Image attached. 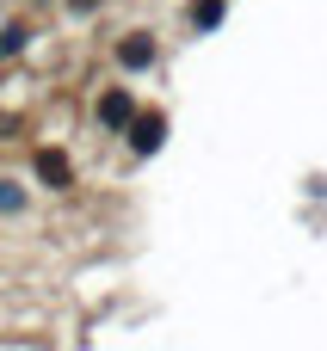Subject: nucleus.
Segmentation results:
<instances>
[{
  "instance_id": "nucleus-3",
  "label": "nucleus",
  "mask_w": 327,
  "mask_h": 351,
  "mask_svg": "<svg viewBox=\"0 0 327 351\" xmlns=\"http://www.w3.org/2000/svg\"><path fill=\"white\" fill-rule=\"evenodd\" d=\"M37 173H43V179H68V167H62L56 154H37Z\"/></svg>"
},
{
  "instance_id": "nucleus-2",
  "label": "nucleus",
  "mask_w": 327,
  "mask_h": 351,
  "mask_svg": "<svg viewBox=\"0 0 327 351\" xmlns=\"http://www.w3.org/2000/svg\"><path fill=\"white\" fill-rule=\"evenodd\" d=\"M161 130H167V123H161V117H142V123H136V148H142V154H148V148H155V142H161Z\"/></svg>"
},
{
  "instance_id": "nucleus-1",
  "label": "nucleus",
  "mask_w": 327,
  "mask_h": 351,
  "mask_svg": "<svg viewBox=\"0 0 327 351\" xmlns=\"http://www.w3.org/2000/svg\"><path fill=\"white\" fill-rule=\"evenodd\" d=\"M99 117H105V123H124V117H130V93H105Z\"/></svg>"
}]
</instances>
